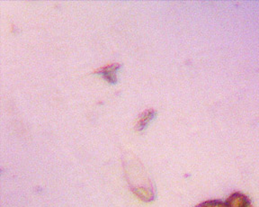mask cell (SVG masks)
I'll return each instance as SVG.
<instances>
[{
    "label": "cell",
    "mask_w": 259,
    "mask_h": 207,
    "mask_svg": "<svg viewBox=\"0 0 259 207\" xmlns=\"http://www.w3.org/2000/svg\"><path fill=\"white\" fill-rule=\"evenodd\" d=\"M227 207H252L249 199L241 193H234L227 200Z\"/></svg>",
    "instance_id": "1"
},
{
    "label": "cell",
    "mask_w": 259,
    "mask_h": 207,
    "mask_svg": "<svg viewBox=\"0 0 259 207\" xmlns=\"http://www.w3.org/2000/svg\"><path fill=\"white\" fill-rule=\"evenodd\" d=\"M119 68H120V64L113 63V64L105 66L101 69H97L96 72L102 74L106 80L114 83V82H116V71Z\"/></svg>",
    "instance_id": "2"
},
{
    "label": "cell",
    "mask_w": 259,
    "mask_h": 207,
    "mask_svg": "<svg viewBox=\"0 0 259 207\" xmlns=\"http://www.w3.org/2000/svg\"><path fill=\"white\" fill-rule=\"evenodd\" d=\"M196 207H227V205L226 203H223L222 201L212 200V201H206Z\"/></svg>",
    "instance_id": "3"
},
{
    "label": "cell",
    "mask_w": 259,
    "mask_h": 207,
    "mask_svg": "<svg viewBox=\"0 0 259 207\" xmlns=\"http://www.w3.org/2000/svg\"><path fill=\"white\" fill-rule=\"evenodd\" d=\"M151 118H152V111H147V112H145V113L141 116V119H140V121H139V122H140L139 126H140L141 128L145 127L146 123L149 122V121H150Z\"/></svg>",
    "instance_id": "4"
}]
</instances>
